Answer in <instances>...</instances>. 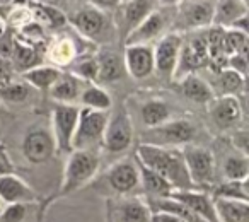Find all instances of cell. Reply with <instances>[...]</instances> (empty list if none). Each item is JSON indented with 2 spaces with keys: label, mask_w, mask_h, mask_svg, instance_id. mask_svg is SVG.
I'll return each mask as SVG.
<instances>
[{
  "label": "cell",
  "mask_w": 249,
  "mask_h": 222,
  "mask_svg": "<svg viewBox=\"0 0 249 222\" xmlns=\"http://www.w3.org/2000/svg\"><path fill=\"white\" fill-rule=\"evenodd\" d=\"M135 161L162 176L174 190H191L193 183L184 166L181 150L174 147H159L152 144H140L137 147Z\"/></svg>",
  "instance_id": "1"
},
{
  "label": "cell",
  "mask_w": 249,
  "mask_h": 222,
  "mask_svg": "<svg viewBox=\"0 0 249 222\" xmlns=\"http://www.w3.org/2000/svg\"><path fill=\"white\" fill-rule=\"evenodd\" d=\"M99 156L96 150H72L63 171V181L60 186V197H65L86 186L97 173Z\"/></svg>",
  "instance_id": "2"
},
{
  "label": "cell",
  "mask_w": 249,
  "mask_h": 222,
  "mask_svg": "<svg viewBox=\"0 0 249 222\" xmlns=\"http://www.w3.org/2000/svg\"><path fill=\"white\" fill-rule=\"evenodd\" d=\"M107 118L109 116L106 111L82 108L79 111V120H77L75 133L72 139V150H96L97 152V146L103 144Z\"/></svg>",
  "instance_id": "3"
},
{
  "label": "cell",
  "mask_w": 249,
  "mask_h": 222,
  "mask_svg": "<svg viewBox=\"0 0 249 222\" xmlns=\"http://www.w3.org/2000/svg\"><path fill=\"white\" fill-rule=\"evenodd\" d=\"M195 127L186 120H173L159 127H154L143 135L142 144H152L159 147H174L186 146L195 139Z\"/></svg>",
  "instance_id": "4"
},
{
  "label": "cell",
  "mask_w": 249,
  "mask_h": 222,
  "mask_svg": "<svg viewBox=\"0 0 249 222\" xmlns=\"http://www.w3.org/2000/svg\"><path fill=\"white\" fill-rule=\"evenodd\" d=\"M181 154H183L184 166H186L193 186L195 185H207L213 180L215 161L210 150L205 147L186 144L181 149Z\"/></svg>",
  "instance_id": "5"
},
{
  "label": "cell",
  "mask_w": 249,
  "mask_h": 222,
  "mask_svg": "<svg viewBox=\"0 0 249 222\" xmlns=\"http://www.w3.org/2000/svg\"><path fill=\"white\" fill-rule=\"evenodd\" d=\"M79 111L75 104H56L53 108V139L56 149L63 152H72V139L75 133Z\"/></svg>",
  "instance_id": "6"
},
{
  "label": "cell",
  "mask_w": 249,
  "mask_h": 222,
  "mask_svg": "<svg viewBox=\"0 0 249 222\" xmlns=\"http://www.w3.org/2000/svg\"><path fill=\"white\" fill-rule=\"evenodd\" d=\"M183 38L176 33L162 36L154 50V72H157L164 79L174 77L179 62Z\"/></svg>",
  "instance_id": "7"
},
{
  "label": "cell",
  "mask_w": 249,
  "mask_h": 222,
  "mask_svg": "<svg viewBox=\"0 0 249 222\" xmlns=\"http://www.w3.org/2000/svg\"><path fill=\"white\" fill-rule=\"evenodd\" d=\"M133 140V125L128 113L118 111L116 115L107 118L106 129H104L103 146L109 152H123L132 146Z\"/></svg>",
  "instance_id": "8"
},
{
  "label": "cell",
  "mask_w": 249,
  "mask_h": 222,
  "mask_svg": "<svg viewBox=\"0 0 249 222\" xmlns=\"http://www.w3.org/2000/svg\"><path fill=\"white\" fill-rule=\"evenodd\" d=\"M217 0H181L179 26L183 29L210 28Z\"/></svg>",
  "instance_id": "9"
},
{
  "label": "cell",
  "mask_w": 249,
  "mask_h": 222,
  "mask_svg": "<svg viewBox=\"0 0 249 222\" xmlns=\"http://www.w3.org/2000/svg\"><path fill=\"white\" fill-rule=\"evenodd\" d=\"M107 217L113 222H150L152 210L149 202L142 198H123V200H107Z\"/></svg>",
  "instance_id": "10"
},
{
  "label": "cell",
  "mask_w": 249,
  "mask_h": 222,
  "mask_svg": "<svg viewBox=\"0 0 249 222\" xmlns=\"http://www.w3.org/2000/svg\"><path fill=\"white\" fill-rule=\"evenodd\" d=\"M56 150L53 133L45 129L29 130L22 140V154L33 164H43L52 159Z\"/></svg>",
  "instance_id": "11"
},
{
  "label": "cell",
  "mask_w": 249,
  "mask_h": 222,
  "mask_svg": "<svg viewBox=\"0 0 249 222\" xmlns=\"http://www.w3.org/2000/svg\"><path fill=\"white\" fill-rule=\"evenodd\" d=\"M208 63V52H207V36L196 35L190 38L186 43H183L179 53V62H178V69L174 75H188L193 74L196 69L203 67Z\"/></svg>",
  "instance_id": "12"
},
{
  "label": "cell",
  "mask_w": 249,
  "mask_h": 222,
  "mask_svg": "<svg viewBox=\"0 0 249 222\" xmlns=\"http://www.w3.org/2000/svg\"><path fill=\"white\" fill-rule=\"evenodd\" d=\"M124 70L135 80L147 79L154 74V50L149 45L124 46Z\"/></svg>",
  "instance_id": "13"
},
{
  "label": "cell",
  "mask_w": 249,
  "mask_h": 222,
  "mask_svg": "<svg viewBox=\"0 0 249 222\" xmlns=\"http://www.w3.org/2000/svg\"><path fill=\"white\" fill-rule=\"evenodd\" d=\"M107 183L116 193L126 195L133 191L140 185V174L137 161H118L107 169Z\"/></svg>",
  "instance_id": "14"
},
{
  "label": "cell",
  "mask_w": 249,
  "mask_h": 222,
  "mask_svg": "<svg viewBox=\"0 0 249 222\" xmlns=\"http://www.w3.org/2000/svg\"><path fill=\"white\" fill-rule=\"evenodd\" d=\"M212 122L220 130H229L235 127L242 118L241 103L235 96H218L210 101Z\"/></svg>",
  "instance_id": "15"
},
{
  "label": "cell",
  "mask_w": 249,
  "mask_h": 222,
  "mask_svg": "<svg viewBox=\"0 0 249 222\" xmlns=\"http://www.w3.org/2000/svg\"><path fill=\"white\" fill-rule=\"evenodd\" d=\"M36 191L12 173L0 176V207L11 204H35Z\"/></svg>",
  "instance_id": "16"
},
{
  "label": "cell",
  "mask_w": 249,
  "mask_h": 222,
  "mask_svg": "<svg viewBox=\"0 0 249 222\" xmlns=\"http://www.w3.org/2000/svg\"><path fill=\"white\" fill-rule=\"evenodd\" d=\"M171 198H174L176 202L183 204L184 207H188L193 214H196L201 221L217 222L212 195L191 188V190H174L173 193H171Z\"/></svg>",
  "instance_id": "17"
},
{
  "label": "cell",
  "mask_w": 249,
  "mask_h": 222,
  "mask_svg": "<svg viewBox=\"0 0 249 222\" xmlns=\"http://www.w3.org/2000/svg\"><path fill=\"white\" fill-rule=\"evenodd\" d=\"M164 26H166V19L160 12L152 11L126 38H124V46L130 45H149L154 38L162 33Z\"/></svg>",
  "instance_id": "18"
},
{
  "label": "cell",
  "mask_w": 249,
  "mask_h": 222,
  "mask_svg": "<svg viewBox=\"0 0 249 222\" xmlns=\"http://www.w3.org/2000/svg\"><path fill=\"white\" fill-rule=\"evenodd\" d=\"M72 24L86 38H97L106 29V16L99 9H82L72 18Z\"/></svg>",
  "instance_id": "19"
},
{
  "label": "cell",
  "mask_w": 249,
  "mask_h": 222,
  "mask_svg": "<svg viewBox=\"0 0 249 222\" xmlns=\"http://www.w3.org/2000/svg\"><path fill=\"white\" fill-rule=\"evenodd\" d=\"M217 222H249V202L213 198Z\"/></svg>",
  "instance_id": "20"
},
{
  "label": "cell",
  "mask_w": 249,
  "mask_h": 222,
  "mask_svg": "<svg viewBox=\"0 0 249 222\" xmlns=\"http://www.w3.org/2000/svg\"><path fill=\"white\" fill-rule=\"evenodd\" d=\"M179 89L184 97L200 104H208L215 97V92L208 82H205L196 74H188L181 79Z\"/></svg>",
  "instance_id": "21"
},
{
  "label": "cell",
  "mask_w": 249,
  "mask_h": 222,
  "mask_svg": "<svg viewBox=\"0 0 249 222\" xmlns=\"http://www.w3.org/2000/svg\"><path fill=\"white\" fill-rule=\"evenodd\" d=\"M137 166H139V174H140V185L143 186L145 193L149 195L152 200L157 198H169L171 193L174 191V188L164 180L162 176H159L157 173H154L152 169L145 167L143 164H140L137 161Z\"/></svg>",
  "instance_id": "22"
},
{
  "label": "cell",
  "mask_w": 249,
  "mask_h": 222,
  "mask_svg": "<svg viewBox=\"0 0 249 222\" xmlns=\"http://www.w3.org/2000/svg\"><path fill=\"white\" fill-rule=\"evenodd\" d=\"M82 91V80L73 77L72 74H62V77L50 89V96L58 101V104H73L80 97Z\"/></svg>",
  "instance_id": "23"
},
{
  "label": "cell",
  "mask_w": 249,
  "mask_h": 222,
  "mask_svg": "<svg viewBox=\"0 0 249 222\" xmlns=\"http://www.w3.org/2000/svg\"><path fill=\"white\" fill-rule=\"evenodd\" d=\"M244 16H248V5L242 4L241 0H217L212 26L225 29Z\"/></svg>",
  "instance_id": "24"
},
{
  "label": "cell",
  "mask_w": 249,
  "mask_h": 222,
  "mask_svg": "<svg viewBox=\"0 0 249 222\" xmlns=\"http://www.w3.org/2000/svg\"><path fill=\"white\" fill-rule=\"evenodd\" d=\"M60 77H62V70L53 65H38L22 74L24 82L39 91H50Z\"/></svg>",
  "instance_id": "25"
},
{
  "label": "cell",
  "mask_w": 249,
  "mask_h": 222,
  "mask_svg": "<svg viewBox=\"0 0 249 222\" xmlns=\"http://www.w3.org/2000/svg\"><path fill=\"white\" fill-rule=\"evenodd\" d=\"M152 12L150 0H128L123 11V33L124 38Z\"/></svg>",
  "instance_id": "26"
},
{
  "label": "cell",
  "mask_w": 249,
  "mask_h": 222,
  "mask_svg": "<svg viewBox=\"0 0 249 222\" xmlns=\"http://www.w3.org/2000/svg\"><path fill=\"white\" fill-rule=\"evenodd\" d=\"M97 80L99 82H113L126 74L123 56L116 53H103L97 60Z\"/></svg>",
  "instance_id": "27"
},
{
  "label": "cell",
  "mask_w": 249,
  "mask_h": 222,
  "mask_svg": "<svg viewBox=\"0 0 249 222\" xmlns=\"http://www.w3.org/2000/svg\"><path fill=\"white\" fill-rule=\"evenodd\" d=\"M12 69L19 70V72H28V70L35 69L39 65V53L36 52V48L28 43H21L16 39L14 53L11 56Z\"/></svg>",
  "instance_id": "28"
},
{
  "label": "cell",
  "mask_w": 249,
  "mask_h": 222,
  "mask_svg": "<svg viewBox=\"0 0 249 222\" xmlns=\"http://www.w3.org/2000/svg\"><path fill=\"white\" fill-rule=\"evenodd\" d=\"M29 9L33 11V18L38 24L48 26V28H63L67 24V18L58 7H52V5H43L31 2Z\"/></svg>",
  "instance_id": "29"
},
{
  "label": "cell",
  "mask_w": 249,
  "mask_h": 222,
  "mask_svg": "<svg viewBox=\"0 0 249 222\" xmlns=\"http://www.w3.org/2000/svg\"><path fill=\"white\" fill-rule=\"evenodd\" d=\"M142 120L149 129H154V127H159L162 123L169 122L171 116V110L164 101L160 99H152L147 101L142 106Z\"/></svg>",
  "instance_id": "30"
},
{
  "label": "cell",
  "mask_w": 249,
  "mask_h": 222,
  "mask_svg": "<svg viewBox=\"0 0 249 222\" xmlns=\"http://www.w3.org/2000/svg\"><path fill=\"white\" fill-rule=\"evenodd\" d=\"M215 87L218 91V96H235L244 87V77L224 67V69L218 70L217 79H215Z\"/></svg>",
  "instance_id": "31"
},
{
  "label": "cell",
  "mask_w": 249,
  "mask_h": 222,
  "mask_svg": "<svg viewBox=\"0 0 249 222\" xmlns=\"http://www.w3.org/2000/svg\"><path fill=\"white\" fill-rule=\"evenodd\" d=\"M80 103L84 104V108L89 110H97V111H107L111 108V97L103 87L99 86H89L84 87L82 94H80Z\"/></svg>",
  "instance_id": "32"
},
{
  "label": "cell",
  "mask_w": 249,
  "mask_h": 222,
  "mask_svg": "<svg viewBox=\"0 0 249 222\" xmlns=\"http://www.w3.org/2000/svg\"><path fill=\"white\" fill-rule=\"evenodd\" d=\"M212 198H225V200H242L249 202L248 180L244 181H227L215 186Z\"/></svg>",
  "instance_id": "33"
},
{
  "label": "cell",
  "mask_w": 249,
  "mask_h": 222,
  "mask_svg": "<svg viewBox=\"0 0 249 222\" xmlns=\"http://www.w3.org/2000/svg\"><path fill=\"white\" fill-rule=\"evenodd\" d=\"M249 174V161L248 156H231L224 163V176L227 181H244Z\"/></svg>",
  "instance_id": "34"
},
{
  "label": "cell",
  "mask_w": 249,
  "mask_h": 222,
  "mask_svg": "<svg viewBox=\"0 0 249 222\" xmlns=\"http://www.w3.org/2000/svg\"><path fill=\"white\" fill-rule=\"evenodd\" d=\"M224 53L227 58L237 53L248 55V35L237 29H224Z\"/></svg>",
  "instance_id": "35"
},
{
  "label": "cell",
  "mask_w": 249,
  "mask_h": 222,
  "mask_svg": "<svg viewBox=\"0 0 249 222\" xmlns=\"http://www.w3.org/2000/svg\"><path fill=\"white\" fill-rule=\"evenodd\" d=\"M29 97V86L26 82H9L0 84V101L7 103H24Z\"/></svg>",
  "instance_id": "36"
},
{
  "label": "cell",
  "mask_w": 249,
  "mask_h": 222,
  "mask_svg": "<svg viewBox=\"0 0 249 222\" xmlns=\"http://www.w3.org/2000/svg\"><path fill=\"white\" fill-rule=\"evenodd\" d=\"M97 60L82 58L72 67V75L82 82H96L97 80Z\"/></svg>",
  "instance_id": "37"
},
{
  "label": "cell",
  "mask_w": 249,
  "mask_h": 222,
  "mask_svg": "<svg viewBox=\"0 0 249 222\" xmlns=\"http://www.w3.org/2000/svg\"><path fill=\"white\" fill-rule=\"evenodd\" d=\"M33 204H11L0 208V222H22Z\"/></svg>",
  "instance_id": "38"
},
{
  "label": "cell",
  "mask_w": 249,
  "mask_h": 222,
  "mask_svg": "<svg viewBox=\"0 0 249 222\" xmlns=\"http://www.w3.org/2000/svg\"><path fill=\"white\" fill-rule=\"evenodd\" d=\"M52 58L55 63L65 65V63L72 62L73 60V45L70 41H60L58 45L53 48Z\"/></svg>",
  "instance_id": "39"
},
{
  "label": "cell",
  "mask_w": 249,
  "mask_h": 222,
  "mask_svg": "<svg viewBox=\"0 0 249 222\" xmlns=\"http://www.w3.org/2000/svg\"><path fill=\"white\" fill-rule=\"evenodd\" d=\"M21 33H22V36L28 39V45H35L36 41H43V38H45V29L36 21L26 22L21 28Z\"/></svg>",
  "instance_id": "40"
},
{
  "label": "cell",
  "mask_w": 249,
  "mask_h": 222,
  "mask_svg": "<svg viewBox=\"0 0 249 222\" xmlns=\"http://www.w3.org/2000/svg\"><path fill=\"white\" fill-rule=\"evenodd\" d=\"M14 46H16L14 35L5 29V31L0 35V58L11 60L12 53H14Z\"/></svg>",
  "instance_id": "41"
},
{
  "label": "cell",
  "mask_w": 249,
  "mask_h": 222,
  "mask_svg": "<svg viewBox=\"0 0 249 222\" xmlns=\"http://www.w3.org/2000/svg\"><path fill=\"white\" fill-rule=\"evenodd\" d=\"M225 67L241 74L242 77H246V72H248V55L246 53H237V55L229 56L227 62H225Z\"/></svg>",
  "instance_id": "42"
},
{
  "label": "cell",
  "mask_w": 249,
  "mask_h": 222,
  "mask_svg": "<svg viewBox=\"0 0 249 222\" xmlns=\"http://www.w3.org/2000/svg\"><path fill=\"white\" fill-rule=\"evenodd\" d=\"M234 140V147L242 154V156H248V132L241 130V132H235V135L232 137Z\"/></svg>",
  "instance_id": "43"
},
{
  "label": "cell",
  "mask_w": 249,
  "mask_h": 222,
  "mask_svg": "<svg viewBox=\"0 0 249 222\" xmlns=\"http://www.w3.org/2000/svg\"><path fill=\"white\" fill-rule=\"evenodd\" d=\"M12 63L11 60H5V58H0V84H5L12 79Z\"/></svg>",
  "instance_id": "44"
},
{
  "label": "cell",
  "mask_w": 249,
  "mask_h": 222,
  "mask_svg": "<svg viewBox=\"0 0 249 222\" xmlns=\"http://www.w3.org/2000/svg\"><path fill=\"white\" fill-rule=\"evenodd\" d=\"M150 222H184L183 219L176 217L173 214H166V212H154Z\"/></svg>",
  "instance_id": "45"
},
{
  "label": "cell",
  "mask_w": 249,
  "mask_h": 222,
  "mask_svg": "<svg viewBox=\"0 0 249 222\" xmlns=\"http://www.w3.org/2000/svg\"><path fill=\"white\" fill-rule=\"evenodd\" d=\"M120 2L121 0H90V4L97 5V7H101V9H113V7H116Z\"/></svg>",
  "instance_id": "46"
},
{
  "label": "cell",
  "mask_w": 249,
  "mask_h": 222,
  "mask_svg": "<svg viewBox=\"0 0 249 222\" xmlns=\"http://www.w3.org/2000/svg\"><path fill=\"white\" fill-rule=\"evenodd\" d=\"M36 4H43V5H52V7H56V5L62 2V0H35Z\"/></svg>",
  "instance_id": "47"
},
{
  "label": "cell",
  "mask_w": 249,
  "mask_h": 222,
  "mask_svg": "<svg viewBox=\"0 0 249 222\" xmlns=\"http://www.w3.org/2000/svg\"><path fill=\"white\" fill-rule=\"evenodd\" d=\"M7 173H11V171H9V166L5 164V161L0 159V176H2V174H7Z\"/></svg>",
  "instance_id": "48"
},
{
  "label": "cell",
  "mask_w": 249,
  "mask_h": 222,
  "mask_svg": "<svg viewBox=\"0 0 249 222\" xmlns=\"http://www.w3.org/2000/svg\"><path fill=\"white\" fill-rule=\"evenodd\" d=\"M162 5H178L181 4V0H159Z\"/></svg>",
  "instance_id": "49"
},
{
  "label": "cell",
  "mask_w": 249,
  "mask_h": 222,
  "mask_svg": "<svg viewBox=\"0 0 249 222\" xmlns=\"http://www.w3.org/2000/svg\"><path fill=\"white\" fill-rule=\"evenodd\" d=\"M14 0H0V5H9V4H12Z\"/></svg>",
  "instance_id": "50"
},
{
  "label": "cell",
  "mask_w": 249,
  "mask_h": 222,
  "mask_svg": "<svg viewBox=\"0 0 249 222\" xmlns=\"http://www.w3.org/2000/svg\"><path fill=\"white\" fill-rule=\"evenodd\" d=\"M4 31H5V26H4V22L0 21V35H2V33H4Z\"/></svg>",
  "instance_id": "51"
},
{
  "label": "cell",
  "mask_w": 249,
  "mask_h": 222,
  "mask_svg": "<svg viewBox=\"0 0 249 222\" xmlns=\"http://www.w3.org/2000/svg\"><path fill=\"white\" fill-rule=\"evenodd\" d=\"M106 222H113V221H111V219H109V217H107V215H106Z\"/></svg>",
  "instance_id": "52"
},
{
  "label": "cell",
  "mask_w": 249,
  "mask_h": 222,
  "mask_svg": "<svg viewBox=\"0 0 249 222\" xmlns=\"http://www.w3.org/2000/svg\"><path fill=\"white\" fill-rule=\"evenodd\" d=\"M241 2H242V4H246V5H248V0H241Z\"/></svg>",
  "instance_id": "53"
},
{
  "label": "cell",
  "mask_w": 249,
  "mask_h": 222,
  "mask_svg": "<svg viewBox=\"0 0 249 222\" xmlns=\"http://www.w3.org/2000/svg\"><path fill=\"white\" fill-rule=\"evenodd\" d=\"M121 2H128V0H121Z\"/></svg>",
  "instance_id": "54"
},
{
  "label": "cell",
  "mask_w": 249,
  "mask_h": 222,
  "mask_svg": "<svg viewBox=\"0 0 249 222\" xmlns=\"http://www.w3.org/2000/svg\"><path fill=\"white\" fill-rule=\"evenodd\" d=\"M0 113H2V106H0Z\"/></svg>",
  "instance_id": "55"
}]
</instances>
